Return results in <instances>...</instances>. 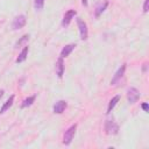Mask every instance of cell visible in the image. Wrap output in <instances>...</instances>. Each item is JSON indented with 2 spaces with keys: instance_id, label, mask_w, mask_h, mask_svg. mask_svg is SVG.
<instances>
[{
  "instance_id": "6da1fadb",
  "label": "cell",
  "mask_w": 149,
  "mask_h": 149,
  "mask_svg": "<svg viewBox=\"0 0 149 149\" xmlns=\"http://www.w3.org/2000/svg\"><path fill=\"white\" fill-rule=\"evenodd\" d=\"M105 132H106V134H108V135H115V134H118V132H119V126L115 123V121H114L113 119L106 120V123H105Z\"/></svg>"
},
{
  "instance_id": "7a4b0ae2",
  "label": "cell",
  "mask_w": 149,
  "mask_h": 149,
  "mask_svg": "<svg viewBox=\"0 0 149 149\" xmlns=\"http://www.w3.org/2000/svg\"><path fill=\"white\" fill-rule=\"evenodd\" d=\"M76 129H77V125H72L70 128H68V130H65V134L63 137V143L65 146H69L72 142V139L76 134Z\"/></svg>"
},
{
  "instance_id": "3957f363",
  "label": "cell",
  "mask_w": 149,
  "mask_h": 149,
  "mask_svg": "<svg viewBox=\"0 0 149 149\" xmlns=\"http://www.w3.org/2000/svg\"><path fill=\"white\" fill-rule=\"evenodd\" d=\"M26 23H27L26 16H24V15H17V16L13 20V22H12V28H13L14 30L21 29V28H23V27L26 26Z\"/></svg>"
},
{
  "instance_id": "277c9868",
  "label": "cell",
  "mask_w": 149,
  "mask_h": 149,
  "mask_svg": "<svg viewBox=\"0 0 149 149\" xmlns=\"http://www.w3.org/2000/svg\"><path fill=\"white\" fill-rule=\"evenodd\" d=\"M127 99L130 104H135L140 99V91L135 87H130L127 91Z\"/></svg>"
},
{
  "instance_id": "5b68a950",
  "label": "cell",
  "mask_w": 149,
  "mask_h": 149,
  "mask_svg": "<svg viewBox=\"0 0 149 149\" xmlns=\"http://www.w3.org/2000/svg\"><path fill=\"white\" fill-rule=\"evenodd\" d=\"M77 24L79 28V33H80V38L81 40H86L87 38V26L86 23L81 20V19H77Z\"/></svg>"
},
{
  "instance_id": "8992f818",
  "label": "cell",
  "mask_w": 149,
  "mask_h": 149,
  "mask_svg": "<svg viewBox=\"0 0 149 149\" xmlns=\"http://www.w3.org/2000/svg\"><path fill=\"white\" fill-rule=\"evenodd\" d=\"M125 71H126V64H123V65H121V66L119 68V70L115 72L114 77L112 78L111 84H112V85H115L116 83H119V81H120V79L122 78V76L125 74Z\"/></svg>"
},
{
  "instance_id": "52a82bcc",
  "label": "cell",
  "mask_w": 149,
  "mask_h": 149,
  "mask_svg": "<svg viewBox=\"0 0 149 149\" xmlns=\"http://www.w3.org/2000/svg\"><path fill=\"white\" fill-rule=\"evenodd\" d=\"M74 15H76V10H74V9H70V10H68V12L64 14V16H63L62 26H63V27H66V26L71 22V20L73 19Z\"/></svg>"
},
{
  "instance_id": "ba28073f",
  "label": "cell",
  "mask_w": 149,
  "mask_h": 149,
  "mask_svg": "<svg viewBox=\"0 0 149 149\" xmlns=\"http://www.w3.org/2000/svg\"><path fill=\"white\" fill-rule=\"evenodd\" d=\"M65 108H66V101H64V100H59V101H57V102L54 105L52 111H54L55 114H62V113L64 112Z\"/></svg>"
},
{
  "instance_id": "9c48e42d",
  "label": "cell",
  "mask_w": 149,
  "mask_h": 149,
  "mask_svg": "<svg viewBox=\"0 0 149 149\" xmlns=\"http://www.w3.org/2000/svg\"><path fill=\"white\" fill-rule=\"evenodd\" d=\"M56 73L59 78L63 77L64 74V61H63V57H59L57 63H56Z\"/></svg>"
},
{
  "instance_id": "30bf717a",
  "label": "cell",
  "mask_w": 149,
  "mask_h": 149,
  "mask_svg": "<svg viewBox=\"0 0 149 149\" xmlns=\"http://www.w3.org/2000/svg\"><path fill=\"white\" fill-rule=\"evenodd\" d=\"M76 48V44L74 43H71V44H68V45H65L63 49H62V51H61V57H68L71 52H72V50Z\"/></svg>"
},
{
  "instance_id": "8fae6325",
  "label": "cell",
  "mask_w": 149,
  "mask_h": 149,
  "mask_svg": "<svg viewBox=\"0 0 149 149\" xmlns=\"http://www.w3.org/2000/svg\"><path fill=\"white\" fill-rule=\"evenodd\" d=\"M13 101H14V95H10L7 100H6V102L2 105V107H1V109H0V113L2 114V113H5L12 105H13Z\"/></svg>"
},
{
  "instance_id": "7c38bea8",
  "label": "cell",
  "mask_w": 149,
  "mask_h": 149,
  "mask_svg": "<svg viewBox=\"0 0 149 149\" xmlns=\"http://www.w3.org/2000/svg\"><path fill=\"white\" fill-rule=\"evenodd\" d=\"M120 100V95H115V97H113L111 100H109V104H108V107H107V113L109 114L111 112H112V109L114 108V106L116 105V102Z\"/></svg>"
},
{
  "instance_id": "4fadbf2b",
  "label": "cell",
  "mask_w": 149,
  "mask_h": 149,
  "mask_svg": "<svg viewBox=\"0 0 149 149\" xmlns=\"http://www.w3.org/2000/svg\"><path fill=\"white\" fill-rule=\"evenodd\" d=\"M27 55H28V47L26 45V47L22 49V51L20 52L19 57L16 58V63H21V62H23V61L27 58Z\"/></svg>"
},
{
  "instance_id": "5bb4252c",
  "label": "cell",
  "mask_w": 149,
  "mask_h": 149,
  "mask_svg": "<svg viewBox=\"0 0 149 149\" xmlns=\"http://www.w3.org/2000/svg\"><path fill=\"white\" fill-rule=\"evenodd\" d=\"M35 95H31V97H28L27 99H24L23 101H22V104H21V107L22 108H24V107H28V106H30L34 101H35Z\"/></svg>"
},
{
  "instance_id": "9a60e30c",
  "label": "cell",
  "mask_w": 149,
  "mask_h": 149,
  "mask_svg": "<svg viewBox=\"0 0 149 149\" xmlns=\"http://www.w3.org/2000/svg\"><path fill=\"white\" fill-rule=\"evenodd\" d=\"M107 5H108V1H107V0H105V1H104V3H101L100 6H98V7H97V10H95V16H99V15H100L105 9H106Z\"/></svg>"
},
{
  "instance_id": "2e32d148",
  "label": "cell",
  "mask_w": 149,
  "mask_h": 149,
  "mask_svg": "<svg viewBox=\"0 0 149 149\" xmlns=\"http://www.w3.org/2000/svg\"><path fill=\"white\" fill-rule=\"evenodd\" d=\"M44 6V0H35L34 1V7L36 10H41Z\"/></svg>"
},
{
  "instance_id": "e0dca14e",
  "label": "cell",
  "mask_w": 149,
  "mask_h": 149,
  "mask_svg": "<svg viewBox=\"0 0 149 149\" xmlns=\"http://www.w3.org/2000/svg\"><path fill=\"white\" fill-rule=\"evenodd\" d=\"M28 40H29V36H28V35H23V36H22V37H21V38H20V40L16 42V44H15V48H19V47H21V45H22L24 42H27Z\"/></svg>"
},
{
  "instance_id": "ac0fdd59",
  "label": "cell",
  "mask_w": 149,
  "mask_h": 149,
  "mask_svg": "<svg viewBox=\"0 0 149 149\" xmlns=\"http://www.w3.org/2000/svg\"><path fill=\"white\" fill-rule=\"evenodd\" d=\"M148 5H149V0H144V3H143V13H147L148 12Z\"/></svg>"
},
{
  "instance_id": "d6986e66",
  "label": "cell",
  "mask_w": 149,
  "mask_h": 149,
  "mask_svg": "<svg viewBox=\"0 0 149 149\" xmlns=\"http://www.w3.org/2000/svg\"><path fill=\"white\" fill-rule=\"evenodd\" d=\"M142 108H143L144 112H148V104L147 102H143L142 104Z\"/></svg>"
},
{
  "instance_id": "ffe728a7",
  "label": "cell",
  "mask_w": 149,
  "mask_h": 149,
  "mask_svg": "<svg viewBox=\"0 0 149 149\" xmlns=\"http://www.w3.org/2000/svg\"><path fill=\"white\" fill-rule=\"evenodd\" d=\"M81 3H83L84 6H87V0H81Z\"/></svg>"
},
{
  "instance_id": "44dd1931",
  "label": "cell",
  "mask_w": 149,
  "mask_h": 149,
  "mask_svg": "<svg viewBox=\"0 0 149 149\" xmlns=\"http://www.w3.org/2000/svg\"><path fill=\"white\" fill-rule=\"evenodd\" d=\"M2 94H3V90H0V97H2Z\"/></svg>"
}]
</instances>
